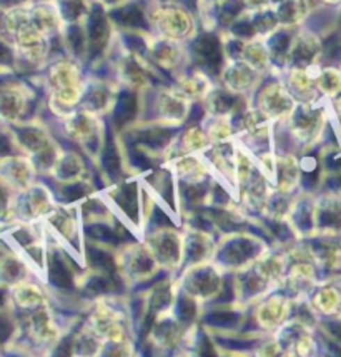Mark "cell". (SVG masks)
<instances>
[{
	"label": "cell",
	"mask_w": 341,
	"mask_h": 357,
	"mask_svg": "<svg viewBox=\"0 0 341 357\" xmlns=\"http://www.w3.org/2000/svg\"><path fill=\"white\" fill-rule=\"evenodd\" d=\"M140 37H142L143 54L147 55L148 61L160 72L172 75V79L191 66L190 50L187 44L164 39L148 31L140 33Z\"/></svg>",
	"instance_id": "obj_8"
},
{
	"label": "cell",
	"mask_w": 341,
	"mask_h": 357,
	"mask_svg": "<svg viewBox=\"0 0 341 357\" xmlns=\"http://www.w3.org/2000/svg\"><path fill=\"white\" fill-rule=\"evenodd\" d=\"M62 124L63 135L79 147L85 157L100 164L102 154L106 144V124L105 119L93 116L87 110L77 109L63 119H58Z\"/></svg>",
	"instance_id": "obj_3"
},
{
	"label": "cell",
	"mask_w": 341,
	"mask_h": 357,
	"mask_svg": "<svg viewBox=\"0 0 341 357\" xmlns=\"http://www.w3.org/2000/svg\"><path fill=\"white\" fill-rule=\"evenodd\" d=\"M317 86L323 99L341 96V69L333 63H323L317 69Z\"/></svg>",
	"instance_id": "obj_26"
},
{
	"label": "cell",
	"mask_w": 341,
	"mask_h": 357,
	"mask_svg": "<svg viewBox=\"0 0 341 357\" xmlns=\"http://www.w3.org/2000/svg\"><path fill=\"white\" fill-rule=\"evenodd\" d=\"M251 104L276 126L285 124L293 116L298 102L285 80L276 74L265 79V82L255 92Z\"/></svg>",
	"instance_id": "obj_7"
},
{
	"label": "cell",
	"mask_w": 341,
	"mask_h": 357,
	"mask_svg": "<svg viewBox=\"0 0 341 357\" xmlns=\"http://www.w3.org/2000/svg\"><path fill=\"white\" fill-rule=\"evenodd\" d=\"M238 59L245 61L250 67H253L255 70L260 72L262 75H267V77L280 74V70L275 66V61H273V54L270 45H268V40L263 39V37L243 40Z\"/></svg>",
	"instance_id": "obj_21"
},
{
	"label": "cell",
	"mask_w": 341,
	"mask_h": 357,
	"mask_svg": "<svg viewBox=\"0 0 341 357\" xmlns=\"http://www.w3.org/2000/svg\"><path fill=\"white\" fill-rule=\"evenodd\" d=\"M323 61H325V42L319 32L308 25L296 29L290 42L283 69H295V67L318 69L319 66H323Z\"/></svg>",
	"instance_id": "obj_12"
},
{
	"label": "cell",
	"mask_w": 341,
	"mask_h": 357,
	"mask_svg": "<svg viewBox=\"0 0 341 357\" xmlns=\"http://www.w3.org/2000/svg\"><path fill=\"white\" fill-rule=\"evenodd\" d=\"M212 146H221L238 140V130L235 121L230 117H205L203 122Z\"/></svg>",
	"instance_id": "obj_25"
},
{
	"label": "cell",
	"mask_w": 341,
	"mask_h": 357,
	"mask_svg": "<svg viewBox=\"0 0 341 357\" xmlns=\"http://www.w3.org/2000/svg\"><path fill=\"white\" fill-rule=\"evenodd\" d=\"M205 322L215 327H233L240 322V316L237 312L232 311H223V312H212L210 316H207Z\"/></svg>",
	"instance_id": "obj_27"
},
{
	"label": "cell",
	"mask_w": 341,
	"mask_h": 357,
	"mask_svg": "<svg viewBox=\"0 0 341 357\" xmlns=\"http://www.w3.org/2000/svg\"><path fill=\"white\" fill-rule=\"evenodd\" d=\"M0 181L2 185L20 194L38 182V171L31 157L22 154L3 155L0 160Z\"/></svg>",
	"instance_id": "obj_16"
},
{
	"label": "cell",
	"mask_w": 341,
	"mask_h": 357,
	"mask_svg": "<svg viewBox=\"0 0 341 357\" xmlns=\"http://www.w3.org/2000/svg\"><path fill=\"white\" fill-rule=\"evenodd\" d=\"M58 206L57 194L44 182H35L31 189L17 194L14 204L17 222H44Z\"/></svg>",
	"instance_id": "obj_13"
},
{
	"label": "cell",
	"mask_w": 341,
	"mask_h": 357,
	"mask_svg": "<svg viewBox=\"0 0 341 357\" xmlns=\"http://www.w3.org/2000/svg\"><path fill=\"white\" fill-rule=\"evenodd\" d=\"M142 241L164 271L175 272L185 267V231L173 225H155L145 232Z\"/></svg>",
	"instance_id": "obj_6"
},
{
	"label": "cell",
	"mask_w": 341,
	"mask_h": 357,
	"mask_svg": "<svg viewBox=\"0 0 341 357\" xmlns=\"http://www.w3.org/2000/svg\"><path fill=\"white\" fill-rule=\"evenodd\" d=\"M10 299L12 303H15L19 307L33 311V309L40 307V305H44L47 303V294L38 284H35L31 279H27L10 289Z\"/></svg>",
	"instance_id": "obj_24"
},
{
	"label": "cell",
	"mask_w": 341,
	"mask_h": 357,
	"mask_svg": "<svg viewBox=\"0 0 341 357\" xmlns=\"http://www.w3.org/2000/svg\"><path fill=\"white\" fill-rule=\"evenodd\" d=\"M241 3H243V8H245V12H251V14L267 12L273 8L271 0H241Z\"/></svg>",
	"instance_id": "obj_28"
},
{
	"label": "cell",
	"mask_w": 341,
	"mask_h": 357,
	"mask_svg": "<svg viewBox=\"0 0 341 357\" xmlns=\"http://www.w3.org/2000/svg\"><path fill=\"white\" fill-rule=\"evenodd\" d=\"M54 357H70V342L61 344Z\"/></svg>",
	"instance_id": "obj_31"
},
{
	"label": "cell",
	"mask_w": 341,
	"mask_h": 357,
	"mask_svg": "<svg viewBox=\"0 0 341 357\" xmlns=\"http://www.w3.org/2000/svg\"><path fill=\"white\" fill-rule=\"evenodd\" d=\"M47 177L52 178L55 185H65L72 184V182L92 178L88 174L87 162H85V155L80 151H72V149H63L54 169Z\"/></svg>",
	"instance_id": "obj_20"
},
{
	"label": "cell",
	"mask_w": 341,
	"mask_h": 357,
	"mask_svg": "<svg viewBox=\"0 0 341 357\" xmlns=\"http://www.w3.org/2000/svg\"><path fill=\"white\" fill-rule=\"evenodd\" d=\"M117 271L125 282H147L160 274L161 266L153 257L150 249L140 242H125L115 250Z\"/></svg>",
	"instance_id": "obj_9"
},
{
	"label": "cell",
	"mask_w": 341,
	"mask_h": 357,
	"mask_svg": "<svg viewBox=\"0 0 341 357\" xmlns=\"http://www.w3.org/2000/svg\"><path fill=\"white\" fill-rule=\"evenodd\" d=\"M123 89L113 77H88L82 104L79 109L99 117H109L115 112Z\"/></svg>",
	"instance_id": "obj_14"
},
{
	"label": "cell",
	"mask_w": 341,
	"mask_h": 357,
	"mask_svg": "<svg viewBox=\"0 0 341 357\" xmlns=\"http://www.w3.org/2000/svg\"><path fill=\"white\" fill-rule=\"evenodd\" d=\"M317 7L315 0H281L273 6V12L281 29L296 31L305 27Z\"/></svg>",
	"instance_id": "obj_22"
},
{
	"label": "cell",
	"mask_w": 341,
	"mask_h": 357,
	"mask_svg": "<svg viewBox=\"0 0 341 357\" xmlns=\"http://www.w3.org/2000/svg\"><path fill=\"white\" fill-rule=\"evenodd\" d=\"M132 2H135V0H93V3L100 6L109 14H113V12L120 10V8L130 6Z\"/></svg>",
	"instance_id": "obj_29"
},
{
	"label": "cell",
	"mask_w": 341,
	"mask_h": 357,
	"mask_svg": "<svg viewBox=\"0 0 341 357\" xmlns=\"http://www.w3.org/2000/svg\"><path fill=\"white\" fill-rule=\"evenodd\" d=\"M200 357H215L212 344L207 339H203L202 344H200Z\"/></svg>",
	"instance_id": "obj_30"
},
{
	"label": "cell",
	"mask_w": 341,
	"mask_h": 357,
	"mask_svg": "<svg viewBox=\"0 0 341 357\" xmlns=\"http://www.w3.org/2000/svg\"><path fill=\"white\" fill-rule=\"evenodd\" d=\"M268 249L267 242L253 232L243 229L227 232L216 244L213 262L223 272H240L253 264Z\"/></svg>",
	"instance_id": "obj_4"
},
{
	"label": "cell",
	"mask_w": 341,
	"mask_h": 357,
	"mask_svg": "<svg viewBox=\"0 0 341 357\" xmlns=\"http://www.w3.org/2000/svg\"><path fill=\"white\" fill-rule=\"evenodd\" d=\"M38 74L42 75L47 107L52 116L63 119L80 107L88 80L82 61L61 54Z\"/></svg>",
	"instance_id": "obj_1"
},
{
	"label": "cell",
	"mask_w": 341,
	"mask_h": 357,
	"mask_svg": "<svg viewBox=\"0 0 341 357\" xmlns=\"http://www.w3.org/2000/svg\"><path fill=\"white\" fill-rule=\"evenodd\" d=\"M37 92L31 82L17 77L3 79L0 86V117L3 126H15L29 121L35 105Z\"/></svg>",
	"instance_id": "obj_10"
},
{
	"label": "cell",
	"mask_w": 341,
	"mask_h": 357,
	"mask_svg": "<svg viewBox=\"0 0 341 357\" xmlns=\"http://www.w3.org/2000/svg\"><path fill=\"white\" fill-rule=\"evenodd\" d=\"M32 271H35L31 266V262L25 259L19 250L12 249H3L2 252V267H0V272H2V284L3 291H8V289L15 287L17 284L24 282V280L31 279L29 274Z\"/></svg>",
	"instance_id": "obj_23"
},
{
	"label": "cell",
	"mask_w": 341,
	"mask_h": 357,
	"mask_svg": "<svg viewBox=\"0 0 341 357\" xmlns=\"http://www.w3.org/2000/svg\"><path fill=\"white\" fill-rule=\"evenodd\" d=\"M278 2H281V0H271V3H273V6H276V3H278Z\"/></svg>",
	"instance_id": "obj_33"
},
{
	"label": "cell",
	"mask_w": 341,
	"mask_h": 357,
	"mask_svg": "<svg viewBox=\"0 0 341 357\" xmlns=\"http://www.w3.org/2000/svg\"><path fill=\"white\" fill-rule=\"evenodd\" d=\"M328 124V116L325 107L318 104H298L293 116L285 124L290 140L293 146L301 151H310L322 139Z\"/></svg>",
	"instance_id": "obj_5"
},
{
	"label": "cell",
	"mask_w": 341,
	"mask_h": 357,
	"mask_svg": "<svg viewBox=\"0 0 341 357\" xmlns=\"http://www.w3.org/2000/svg\"><path fill=\"white\" fill-rule=\"evenodd\" d=\"M223 271L213 261L187 266L182 275L180 289L198 301L219 299L225 291Z\"/></svg>",
	"instance_id": "obj_11"
},
{
	"label": "cell",
	"mask_w": 341,
	"mask_h": 357,
	"mask_svg": "<svg viewBox=\"0 0 341 357\" xmlns=\"http://www.w3.org/2000/svg\"><path fill=\"white\" fill-rule=\"evenodd\" d=\"M148 32L164 39L189 45L200 36V19L193 8L180 2L153 3L147 0L145 8Z\"/></svg>",
	"instance_id": "obj_2"
},
{
	"label": "cell",
	"mask_w": 341,
	"mask_h": 357,
	"mask_svg": "<svg viewBox=\"0 0 341 357\" xmlns=\"http://www.w3.org/2000/svg\"><path fill=\"white\" fill-rule=\"evenodd\" d=\"M172 84L182 93H185L193 104H203L208 99V96L219 86L215 77H212L208 72H205L197 66H190L189 69L175 75Z\"/></svg>",
	"instance_id": "obj_18"
},
{
	"label": "cell",
	"mask_w": 341,
	"mask_h": 357,
	"mask_svg": "<svg viewBox=\"0 0 341 357\" xmlns=\"http://www.w3.org/2000/svg\"><path fill=\"white\" fill-rule=\"evenodd\" d=\"M280 77L285 80L298 104H318L323 99L317 86V69H283Z\"/></svg>",
	"instance_id": "obj_19"
},
{
	"label": "cell",
	"mask_w": 341,
	"mask_h": 357,
	"mask_svg": "<svg viewBox=\"0 0 341 357\" xmlns=\"http://www.w3.org/2000/svg\"><path fill=\"white\" fill-rule=\"evenodd\" d=\"M315 3H317L318 7H341V0H315Z\"/></svg>",
	"instance_id": "obj_32"
},
{
	"label": "cell",
	"mask_w": 341,
	"mask_h": 357,
	"mask_svg": "<svg viewBox=\"0 0 341 357\" xmlns=\"http://www.w3.org/2000/svg\"><path fill=\"white\" fill-rule=\"evenodd\" d=\"M142 194L143 187L135 181H120L113 184L109 190V197L115 209L122 212L123 218L135 224L140 231L142 225Z\"/></svg>",
	"instance_id": "obj_17"
},
{
	"label": "cell",
	"mask_w": 341,
	"mask_h": 357,
	"mask_svg": "<svg viewBox=\"0 0 341 357\" xmlns=\"http://www.w3.org/2000/svg\"><path fill=\"white\" fill-rule=\"evenodd\" d=\"M265 79L267 75H262L241 59H227L219 75V86L237 96L253 99Z\"/></svg>",
	"instance_id": "obj_15"
}]
</instances>
